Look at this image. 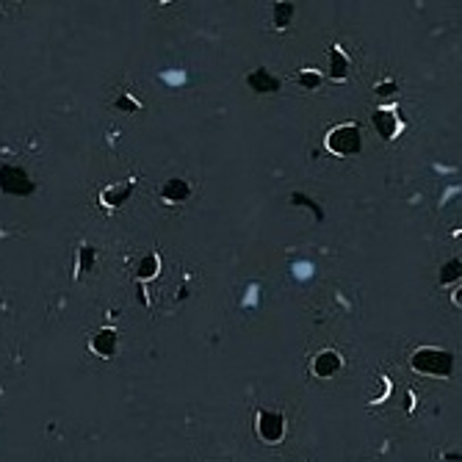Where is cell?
<instances>
[{"instance_id":"5bb4252c","label":"cell","mask_w":462,"mask_h":462,"mask_svg":"<svg viewBox=\"0 0 462 462\" xmlns=\"http://www.w3.org/2000/svg\"><path fill=\"white\" fill-rule=\"evenodd\" d=\"M454 280H459V258H454V261H448L445 266H443V274H440V283H454Z\"/></svg>"},{"instance_id":"277c9868","label":"cell","mask_w":462,"mask_h":462,"mask_svg":"<svg viewBox=\"0 0 462 462\" xmlns=\"http://www.w3.org/2000/svg\"><path fill=\"white\" fill-rule=\"evenodd\" d=\"M0 185H3L6 194H31L34 191L31 177L20 166H3L0 169Z\"/></svg>"},{"instance_id":"8992f818","label":"cell","mask_w":462,"mask_h":462,"mask_svg":"<svg viewBox=\"0 0 462 462\" xmlns=\"http://www.w3.org/2000/svg\"><path fill=\"white\" fill-rule=\"evenodd\" d=\"M374 128H376L379 139L393 141V139L399 136V130H401V119H399V114L390 111V108H376V111H374Z\"/></svg>"},{"instance_id":"2e32d148","label":"cell","mask_w":462,"mask_h":462,"mask_svg":"<svg viewBox=\"0 0 462 462\" xmlns=\"http://www.w3.org/2000/svg\"><path fill=\"white\" fill-rule=\"evenodd\" d=\"M119 108H130V111H139V103H133V100H130V97L125 94V97L119 100Z\"/></svg>"},{"instance_id":"7c38bea8","label":"cell","mask_w":462,"mask_h":462,"mask_svg":"<svg viewBox=\"0 0 462 462\" xmlns=\"http://www.w3.org/2000/svg\"><path fill=\"white\" fill-rule=\"evenodd\" d=\"M297 83H299L305 92H316V89H321L324 75H321L319 70H302V72H297Z\"/></svg>"},{"instance_id":"6da1fadb","label":"cell","mask_w":462,"mask_h":462,"mask_svg":"<svg viewBox=\"0 0 462 462\" xmlns=\"http://www.w3.org/2000/svg\"><path fill=\"white\" fill-rule=\"evenodd\" d=\"M410 368L423 376H451L454 374V354L440 346H418L410 354Z\"/></svg>"},{"instance_id":"9c48e42d","label":"cell","mask_w":462,"mask_h":462,"mask_svg":"<svg viewBox=\"0 0 462 462\" xmlns=\"http://www.w3.org/2000/svg\"><path fill=\"white\" fill-rule=\"evenodd\" d=\"M161 197L166 202H172V205H180V202H185L191 197V185L185 180H180V177H172V180H166L161 185Z\"/></svg>"},{"instance_id":"5b68a950","label":"cell","mask_w":462,"mask_h":462,"mask_svg":"<svg viewBox=\"0 0 462 462\" xmlns=\"http://www.w3.org/2000/svg\"><path fill=\"white\" fill-rule=\"evenodd\" d=\"M313 374L319 376V379H332L341 368H343V357H341V352H335V349H324V352H319L316 357H313Z\"/></svg>"},{"instance_id":"30bf717a","label":"cell","mask_w":462,"mask_h":462,"mask_svg":"<svg viewBox=\"0 0 462 462\" xmlns=\"http://www.w3.org/2000/svg\"><path fill=\"white\" fill-rule=\"evenodd\" d=\"M133 194V180H128V183H114V185H108L106 191H103V202L106 205H111V208H119V205H125V199Z\"/></svg>"},{"instance_id":"7a4b0ae2","label":"cell","mask_w":462,"mask_h":462,"mask_svg":"<svg viewBox=\"0 0 462 462\" xmlns=\"http://www.w3.org/2000/svg\"><path fill=\"white\" fill-rule=\"evenodd\" d=\"M327 150L338 158H349V155H357L363 150V130L354 125V122H346V125H338L327 133Z\"/></svg>"},{"instance_id":"52a82bcc","label":"cell","mask_w":462,"mask_h":462,"mask_svg":"<svg viewBox=\"0 0 462 462\" xmlns=\"http://www.w3.org/2000/svg\"><path fill=\"white\" fill-rule=\"evenodd\" d=\"M247 83H250V89L252 92H258V94H274V92H280V78H274L272 72H266V70H255V72H250L247 75Z\"/></svg>"},{"instance_id":"e0dca14e","label":"cell","mask_w":462,"mask_h":462,"mask_svg":"<svg viewBox=\"0 0 462 462\" xmlns=\"http://www.w3.org/2000/svg\"><path fill=\"white\" fill-rule=\"evenodd\" d=\"M393 89H396V83H382V86H379L376 92H379L382 97H388V92H393Z\"/></svg>"},{"instance_id":"9a60e30c","label":"cell","mask_w":462,"mask_h":462,"mask_svg":"<svg viewBox=\"0 0 462 462\" xmlns=\"http://www.w3.org/2000/svg\"><path fill=\"white\" fill-rule=\"evenodd\" d=\"M291 14H294V6H291V3H277V6H274V20H277V26H280V28H285V26H288Z\"/></svg>"},{"instance_id":"8fae6325","label":"cell","mask_w":462,"mask_h":462,"mask_svg":"<svg viewBox=\"0 0 462 462\" xmlns=\"http://www.w3.org/2000/svg\"><path fill=\"white\" fill-rule=\"evenodd\" d=\"M349 75V59L341 48H332L330 50V78L332 81H346Z\"/></svg>"},{"instance_id":"4fadbf2b","label":"cell","mask_w":462,"mask_h":462,"mask_svg":"<svg viewBox=\"0 0 462 462\" xmlns=\"http://www.w3.org/2000/svg\"><path fill=\"white\" fill-rule=\"evenodd\" d=\"M155 272H158V255L150 252V255L139 263V277H141V280H150V277H155Z\"/></svg>"},{"instance_id":"3957f363","label":"cell","mask_w":462,"mask_h":462,"mask_svg":"<svg viewBox=\"0 0 462 462\" xmlns=\"http://www.w3.org/2000/svg\"><path fill=\"white\" fill-rule=\"evenodd\" d=\"M255 432L263 443L269 445H277L283 437H285V418L274 410H261L258 418H255Z\"/></svg>"},{"instance_id":"ba28073f","label":"cell","mask_w":462,"mask_h":462,"mask_svg":"<svg viewBox=\"0 0 462 462\" xmlns=\"http://www.w3.org/2000/svg\"><path fill=\"white\" fill-rule=\"evenodd\" d=\"M92 352L97 354V357H103V360H108V357H114L117 354V332L114 330H100V332H94L92 335Z\"/></svg>"}]
</instances>
